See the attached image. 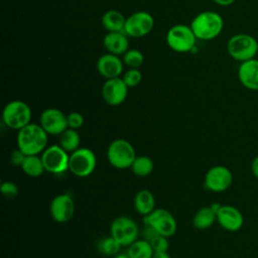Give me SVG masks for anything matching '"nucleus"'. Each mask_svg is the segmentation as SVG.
<instances>
[{"label":"nucleus","mask_w":258,"mask_h":258,"mask_svg":"<svg viewBox=\"0 0 258 258\" xmlns=\"http://www.w3.org/2000/svg\"><path fill=\"white\" fill-rule=\"evenodd\" d=\"M51 218L57 223L69 222L75 214V203L71 196L61 194L55 196L49 206Z\"/></svg>","instance_id":"15"},{"label":"nucleus","mask_w":258,"mask_h":258,"mask_svg":"<svg viewBox=\"0 0 258 258\" xmlns=\"http://www.w3.org/2000/svg\"><path fill=\"white\" fill-rule=\"evenodd\" d=\"M130 168L135 175L144 177L149 175L152 172L154 168V163L152 159L148 156H145V155L136 156Z\"/></svg>","instance_id":"26"},{"label":"nucleus","mask_w":258,"mask_h":258,"mask_svg":"<svg viewBox=\"0 0 258 258\" xmlns=\"http://www.w3.org/2000/svg\"><path fill=\"white\" fill-rule=\"evenodd\" d=\"M128 89L122 78L108 79L101 91L103 100L110 106H119L126 100Z\"/></svg>","instance_id":"14"},{"label":"nucleus","mask_w":258,"mask_h":258,"mask_svg":"<svg viewBox=\"0 0 258 258\" xmlns=\"http://www.w3.org/2000/svg\"><path fill=\"white\" fill-rule=\"evenodd\" d=\"M150 245L154 252H167L169 249V243L167 237L162 235H156L150 241Z\"/></svg>","instance_id":"30"},{"label":"nucleus","mask_w":258,"mask_h":258,"mask_svg":"<svg viewBox=\"0 0 258 258\" xmlns=\"http://www.w3.org/2000/svg\"><path fill=\"white\" fill-rule=\"evenodd\" d=\"M189 26L198 39L211 40L221 34L224 20L218 12L203 11L191 20Z\"/></svg>","instance_id":"2"},{"label":"nucleus","mask_w":258,"mask_h":258,"mask_svg":"<svg viewBox=\"0 0 258 258\" xmlns=\"http://www.w3.org/2000/svg\"><path fill=\"white\" fill-rule=\"evenodd\" d=\"M107 158L110 164L118 169H126L131 167L136 153L132 144L125 139L113 140L107 149Z\"/></svg>","instance_id":"4"},{"label":"nucleus","mask_w":258,"mask_h":258,"mask_svg":"<svg viewBox=\"0 0 258 258\" xmlns=\"http://www.w3.org/2000/svg\"><path fill=\"white\" fill-rule=\"evenodd\" d=\"M212 1L220 6H229V5L233 4L236 0H212Z\"/></svg>","instance_id":"36"},{"label":"nucleus","mask_w":258,"mask_h":258,"mask_svg":"<svg viewBox=\"0 0 258 258\" xmlns=\"http://www.w3.org/2000/svg\"><path fill=\"white\" fill-rule=\"evenodd\" d=\"M97 165L95 153L86 147H80L70 155L69 170L78 177H87L93 173Z\"/></svg>","instance_id":"7"},{"label":"nucleus","mask_w":258,"mask_h":258,"mask_svg":"<svg viewBox=\"0 0 258 258\" xmlns=\"http://www.w3.org/2000/svg\"><path fill=\"white\" fill-rule=\"evenodd\" d=\"M101 22L108 32H124L126 18L117 10H108L103 14Z\"/></svg>","instance_id":"20"},{"label":"nucleus","mask_w":258,"mask_h":258,"mask_svg":"<svg viewBox=\"0 0 258 258\" xmlns=\"http://www.w3.org/2000/svg\"><path fill=\"white\" fill-rule=\"evenodd\" d=\"M125 66L130 69H138L144 61L143 53L138 49H128L122 56Z\"/></svg>","instance_id":"28"},{"label":"nucleus","mask_w":258,"mask_h":258,"mask_svg":"<svg viewBox=\"0 0 258 258\" xmlns=\"http://www.w3.org/2000/svg\"><path fill=\"white\" fill-rule=\"evenodd\" d=\"M166 43L173 51L183 53L190 51L197 42V37L190 28L184 24L171 26L166 32Z\"/></svg>","instance_id":"6"},{"label":"nucleus","mask_w":258,"mask_h":258,"mask_svg":"<svg viewBox=\"0 0 258 258\" xmlns=\"http://www.w3.org/2000/svg\"><path fill=\"white\" fill-rule=\"evenodd\" d=\"M59 145L68 152H74L80 148L81 137L76 129L68 128L59 135Z\"/></svg>","instance_id":"25"},{"label":"nucleus","mask_w":258,"mask_h":258,"mask_svg":"<svg viewBox=\"0 0 258 258\" xmlns=\"http://www.w3.org/2000/svg\"><path fill=\"white\" fill-rule=\"evenodd\" d=\"M68 119V126L72 129H79L84 124V117L79 112H72L69 115H67Z\"/></svg>","instance_id":"32"},{"label":"nucleus","mask_w":258,"mask_h":258,"mask_svg":"<svg viewBox=\"0 0 258 258\" xmlns=\"http://www.w3.org/2000/svg\"><path fill=\"white\" fill-rule=\"evenodd\" d=\"M113 258H130L128 256V254H122V253H118L117 255H115Z\"/></svg>","instance_id":"38"},{"label":"nucleus","mask_w":258,"mask_h":258,"mask_svg":"<svg viewBox=\"0 0 258 258\" xmlns=\"http://www.w3.org/2000/svg\"><path fill=\"white\" fill-rule=\"evenodd\" d=\"M154 251L150 245V242L142 239L136 240L129 245L128 256L130 258H151Z\"/></svg>","instance_id":"24"},{"label":"nucleus","mask_w":258,"mask_h":258,"mask_svg":"<svg viewBox=\"0 0 258 258\" xmlns=\"http://www.w3.org/2000/svg\"><path fill=\"white\" fill-rule=\"evenodd\" d=\"M143 223L152 227L159 235L167 238L171 237L177 228L174 217L165 209H154L150 214L144 216Z\"/></svg>","instance_id":"8"},{"label":"nucleus","mask_w":258,"mask_h":258,"mask_svg":"<svg viewBox=\"0 0 258 258\" xmlns=\"http://www.w3.org/2000/svg\"><path fill=\"white\" fill-rule=\"evenodd\" d=\"M227 51L232 58L242 62L255 57L258 53V41L250 34L238 33L229 38Z\"/></svg>","instance_id":"3"},{"label":"nucleus","mask_w":258,"mask_h":258,"mask_svg":"<svg viewBox=\"0 0 258 258\" xmlns=\"http://www.w3.org/2000/svg\"><path fill=\"white\" fill-rule=\"evenodd\" d=\"M110 232L111 236L114 237L122 246H129L137 240L139 230L134 220L129 217L121 216L111 223Z\"/></svg>","instance_id":"9"},{"label":"nucleus","mask_w":258,"mask_h":258,"mask_svg":"<svg viewBox=\"0 0 258 258\" xmlns=\"http://www.w3.org/2000/svg\"><path fill=\"white\" fill-rule=\"evenodd\" d=\"M122 79L128 88H133L141 83L142 74L138 69H129L124 73Z\"/></svg>","instance_id":"29"},{"label":"nucleus","mask_w":258,"mask_h":258,"mask_svg":"<svg viewBox=\"0 0 258 258\" xmlns=\"http://www.w3.org/2000/svg\"><path fill=\"white\" fill-rule=\"evenodd\" d=\"M233 182L232 171L224 165H215L211 167L205 175V185L207 189L214 192L227 190Z\"/></svg>","instance_id":"12"},{"label":"nucleus","mask_w":258,"mask_h":258,"mask_svg":"<svg viewBox=\"0 0 258 258\" xmlns=\"http://www.w3.org/2000/svg\"><path fill=\"white\" fill-rule=\"evenodd\" d=\"M2 120L8 128L20 130L30 123L31 109L23 101H11L5 105L2 111Z\"/></svg>","instance_id":"5"},{"label":"nucleus","mask_w":258,"mask_h":258,"mask_svg":"<svg viewBox=\"0 0 258 258\" xmlns=\"http://www.w3.org/2000/svg\"><path fill=\"white\" fill-rule=\"evenodd\" d=\"M238 79L244 88L258 91V59L254 57L242 61L238 68Z\"/></svg>","instance_id":"18"},{"label":"nucleus","mask_w":258,"mask_h":258,"mask_svg":"<svg viewBox=\"0 0 258 258\" xmlns=\"http://www.w3.org/2000/svg\"><path fill=\"white\" fill-rule=\"evenodd\" d=\"M17 148L26 155H38L47 147L48 134L40 124L29 123L18 130Z\"/></svg>","instance_id":"1"},{"label":"nucleus","mask_w":258,"mask_h":258,"mask_svg":"<svg viewBox=\"0 0 258 258\" xmlns=\"http://www.w3.org/2000/svg\"><path fill=\"white\" fill-rule=\"evenodd\" d=\"M153 16L146 11H138L126 18L124 32L130 37H143L153 29Z\"/></svg>","instance_id":"11"},{"label":"nucleus","mask_w":258,"mask_h":258,"mask_svg":"<svg viewBox=\"0 0 258 258\" xmlns=\"http://www.w3.org/2000/svg\"><path fill=\"white\" fill-rule=\"evenodd\" d=\"M21 169L30 177H38L45 171L41 156L38 155H26L21 165Z\"/></svg>","instance_id":"23"},{"label":"nucleus","mask_w":258,"mask_h":258,"mask_svg":"<svg viewBox=\"0 0 258 258\" xmlns=\"http://www.w3.org/2000/svg\"><path fill=\"white\" fill-rule=\"evenodd\" d=\"M121 246L122 245L112 236L101 239L97 244V248L100 253H102L103 255L112 256V257H114L120 252Z\"/></svg>","instance_id":"27"},{"label":"nucleus","mask_w":258,"mask_h":258,"mask_svg":"<svg viewBox=\"0 0 258 258\" xmlns=\"http://www.w3.org/2000/svg\"><path fill=\"white\" fill-rule=\"evenodd\" d=\"M103 45L108 52L123 55L129 49L128 35L125 32H108L103 38Z\"/></svg>","instance_id":"19"},{"label":"nucleus","mask_w":258,"mask_h":258,"mask_svg":"<svg viewBox=\"0 0 258 258\" xmlns=\"http://www.w3.org/2000/svg\"><path fill=\"white\" fill-rule=\"evenodd\" d=\"M142 234H143L144 239L147 240V241H150L153 237H155L156 235H158V233H157L152 227L147 226V225H146V228L143 229V233H142Z\"/></svg>","instance_id":"34"},{"label":"nucleus","mask_w":258,"mask_h":258,"mask_svg":"<svg viewBox=\"0 0 258 258\" xmlns=\"http://www.w3.org/2000/svg\"><path fill=\"white\" fill-rule=\"evenodd\" d=\"M257 54H258V53H257Z\"/></svg>","instance_id":"39"},{"label":"nucleus","mask_w":258,"mask_h":258,"mask_svg":"<svg viewBox=\"0 0 258 258\" xmlns=\"http://www.w3.org/2000/svg\"><path fill=\"white\" fill-rule=\"evenodd\" d=\"M217 222L226 231L237 232L244 225V217L236 207L222 205L217 213Z\"/></svg>","instance_id":"16"},{"label":"nucleus","mask_w":258,"mask_h":258,"mask_svg":"<svg viewBox=\"0 0 258 258\" xmlns=\"http://www.w3.org/2000/svg\"><path fill=\"white\" fill-rule=\"evenodd\" d=\"M123 60L119 55L113 53H105L97 60V71L106 80L118 78L123 72Z\"/></svg>","instance_id":"17"},{"label":"nucleus","mask_w":258,"mask_h":258,"mask_svg":"<svg viewBox=\"0 0 258 258\" xmlns=\"http://www.w3.org/2000/svg\"><path fill=\"white\" fill-rule=\"evenodd\" d=\"M134 208L142 216H147L155 209V199L148 189H140L134 198Z\"/></svg>","instance_id":"21"},{"label":"nucleus","mask_w":258,"mask_h":258,"mask_svg":"<svg viewBox=\"0 0 258 258\" xmlns=\"http://www.w3.org/2000/svg\"><path fill=\"white\" fill-rule=\"evenodd\" d=\"M26 157V154H24L19 148L13 150L10 154V162L13 166H19L21 167L24 159Z\"/></svg>","instance_id":"33"},{"label":"nucleus","mask_w":258,"mask_h":258,"mask_svg":"<svg viewBox=\"0 0 258 258\" xmlns=\"http://www.w3.org/2000/svg\"><path fill=\"white\" fill-rule=\"evenodd\" d=\"M0 190L2 195L7 199H14L19 194L18 186L12 181H4L1 183Z\"/></svg>","instance_id":"31"},{"label":"nucleus","mask_w":258,"mask_h":258,"mask_svg":"<svg viewBox=\"0 0 258 258\" xmlns=\"http://www.w3.org/2000/svg\"><path fill=\"white\" fill-rule=\"evenodd\" d=\"M251 171L252 174L258 179V155L255 156L251 162Z\"/></svg>","instance_id":"35"},{"label":"nucleus","mask_w":258,"mask_h":258,"mask_svg":"<svg viewBox=\"0 0 258 258\" xmlns=\"http://www.w3.org/2000/svg\"><path fill=\"white\" fill-rule=\"evenodd\" d=\"M151 258H170L168 252H154Z\"/></svg>","instance_id":"37"},{"label":"nucleus","mask_w":258,"mask_h":258,"mask_svg":"<svg viewBox=\"0 0 258 258\" xmlns=\"http://www.w3.org/2000/svg\"><path fill=\"white\" fill-rule=\"evenodd\" d=\"M41 159L45 171L61 173L69 170L70 155L60 145H51L41 153Z\"/></svg>","instance_id":"10"},{"label":"nucleus","mask_w":258,"mask_h":258,"mask_svg":"<svg viewBox=\"0 0 258 258\" xmlns=\"http://www.w3.org/2000/svg\"><path fill=\"white\" fill-rule=\"evenodd\" d=\"M217 221L216 212L210 207H204L200 209L194 216L192 225L199 230H206L213 226Z\"/></svg>","instance_id":"22"},{"label":"nucleus","mask_w":258,"mask_h":258,"mask_svg":"<svg viewBox=\"0 0 258 258\" xmlns=\"http://www.w3.org/2000/svg\"><path fill=\"white\" fill-rule=\"evenodd\" d=\"M39 124L48 135H60L69 128L67 115L55 108L44 110L40 115Z\"/></svg>","instance_id":"13"}]
</instances>
